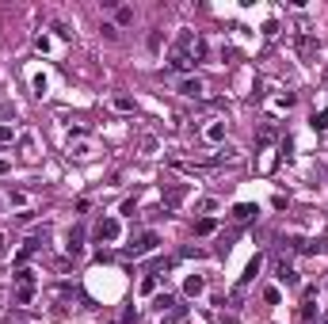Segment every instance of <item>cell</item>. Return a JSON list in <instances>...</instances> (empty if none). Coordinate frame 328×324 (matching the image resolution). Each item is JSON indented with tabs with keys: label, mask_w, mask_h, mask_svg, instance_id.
Segmentation results:
<instances>
[{
	"label": "cell",
	"mask_w": 328,
	"mask_h": 324,
	"mask_svg": "<svg viewBox=\"0 0 328 324\" xmlns=\"http://www.w3.org/2000/svg\"><path fill=\"white\" fill-rule=\"evenodd\" d=\"M65 149H69V156H77V160H88V156L95 153V145H92V137H88V130H80V126L69 134Z\"/></svg>",
	"instance_id": "cell-1"
},
{
	"label": "cell",
	"mask_w": 328,
	"mask_h": 324,
	"mask_svg": "<svg viewBox=\"0 0 328 324\" xmlns=\"http://www.w3.org/2000/svg\"><path fill=\"white\" fill-rule=\"evenodd\" d=\"M119 237H122L119 218H99V222H95V240H103V244H115Z\"/></svg>",
	"instance_id": "cell-2"
},
{
	"label": "cell",
	"mask_w": 328,
	"mask_h": 324,
	"mask_svg": "<svg viewBox=\"0 0 328 324\" xmlns=\"http://www.w3.org/2000/svg\"><path fill=\"white\" fill-rule=\"evenodd\" d=\"M156 244H160V237H156V233H141V237L126 248V256H134V259H138V256H149Z\"/></svg>",
	"instance_id": "cell-3"
},
{
	"label": "cell",
	"mask_w": 328,
	"mask_h": 324,
	"mask_svg": "<svg viewBox=\"0 0 328 324\" xmlns=\"http://www.w3.org/2000/svg\"><path fill=\"white\" fill-rule=\"evenodd\" d=\"M176 92H180V95H187V99H202V92H206V84H202L199 77H183Z\"/></svg>",
	"instance_id": "cell-4"
},
{
	"label": "cell",
	"mask_w": 328,
	"mask_h": 324,
	"mask_svg": "<svg viewBox=\"0 0 328 324\" xmlns=\"http://www.w3.org/2000/svg\"><path fill=\"white\" fill-rule=\"evenodd\" d=\"M202 137H206L210 145H217V141H225V119H214L202 126Z\"/></svg>",
	"instance_id": "cell-5"
},
{
	"label": "cell",
	"mask_w": 328,
	"mask_h": 324,
	"mask_svg": "<svg viewBox=\"0 0 328 324\" xmlns=\"http://www.w3.org/2000/svg\"><path fill=\"white\" fill-rule=\"evenodd\" d=\"M256 213H259V210H256V206H252V202H237V206H233V213H229V218H233L237 225H248L252 218H256Z\"/></svg>",
	"instance_id": "cell-6"
},
{
	"label": "cell",
	"mask_w": 328,
	"mask_h": 324,
	"mask_svg": "<svg viewBox=\"0 0 328 324\" xmlns=\"http://www.w3.org/2000/svg\"><path fill=\"white\" fill-rule=\"evenodd\" d=\"M183 198H187V183H176V187H168V195H164V210H176Z\"/></svg>",
	"instance_id": "cell-7"
},
{
	"label": "cell",
	"mask_w": 328,
	"mask_h": 324,
	"mask_svg": "<svg viewBox=\"0 0 328 324\" xmlns=\"http://www.w3.org/2000/svg\"><path fill=\"white\" fill-rule=\"evenodd\" d=\"M183 294H187V298H199V294H206V279H202V275H187V282H183Z\"/></svg>",
	"instance_id": "cell-8"
},
{
	"label": "cell",
	"mask_w": 328,
	"mask_h": 324,
	"mask_svg": "<svg viewBox=\"0 0 328 324\" xmlns=\"http://www.w3.org/2000/svg\"><path fill=\"white\" fill-rule=\"evenodd\" d=\"M259 267H263V256L256 252V256L248 259V267H244V275H241V286H248V282L256 279V275H259Z\"/></svg>",
	"instance_id": "cell-9"
},
{
	"label": "cell",
	"mask_w": 328,
	"mask_h": 324,
	"mask_svg": "<svg viewBox=\"0 0 328 324\" xmlns=\"http://www.w3.org/2000/svg\"><path fill=\"white\" fill-rule=\"evenodd\" d=\"M279 282H283V286H298V271H294L290 263H279Z\"/></svg>",
	"instance_id": "cell-10"
},
{
	"label": "cell",
	"mask_w": 328,
	"mask_h": 324,
	"mask_svg": "<svg viewBox=\"0 0 328 324\" xmlns=\"http://www.w3.org/2000/svg\"><path fill=\"white\" fill-rule=\"evenodd\" d=\"M130 23H134V8H126V4L115 8V27H130Z\"/></svg>",
	"instance_id": "cell-11"
},
{
	"label": "cell",
	"mask_w": 328,
	"mask_h": 324,
	"mask_svg": "<svg viewBox=\"0 0 328 324\" xmlns=\"http://www.w3.org/2000/svg\"><path fill=\"white\" fill-rule=\"evenodd\" d=\"M309 126H313V130H317V134H324V130H328V107H324V111H313V119H309Z\"/></svg>",
	"instance_id": "cell-12"
},
{
	"label": "cell",
	"mask_w": 328,
	"mask_h": 324,
	"mask_svg": "<svg viewBox=\"0 0 328 324\" xmlns=\"http://www.w3.org/2000/svg\"><path fill=\"white\" fill-rule=\"evenodd\" d=\"M214 229H217V222H214V218H199V222H195V233H199V237H210Z\"/></svg>",
	"instance_id": "cell-13"
},
{
	"label": "cell",
	"mask_w": 328,
	"mask_h": 324,
	"mask_svg": "<svg viewBox=\"0 0 328 324\" xmlns=\"http://www.w3.org/2000/svg\"><path fill=\"white\" fill-rule=\"evenodd\" d=\"M50 27H53V31H58V38H65V42H73V27L65 23V19H53Z\"/></svg>",
	"instance_id": "cell-14"
},
{
	"label": "cell",
	"mask_w": 328,
	"mask_h": 324,
	"mask_svg": "<svg viewBox=\"0 0 328 324\" xmlns=\"http://www.w3.org/2000/svg\"><path fill=\"white\" fill-rule=\"evenodd\" d=\"M16 301L19 305H31L35 301V286H16Z\"/></svg>",
	"instance_id": "cell-15"
},
{
	"label": "cell",
	"mask_w": 328,
	"mask_h": 324,
	"mask_svg": "<svg viewBox=\"0 0 328 324\" xmlns=\"http://www.w3.org/2000/svg\"><path fill=\"white\" fill-rule=\"evenodd\" d=\"M80 237H84L80 229H73V233H69V256H80V252H84V244H80Z\"/></svg>",
	"instance_id": "cell-16"
},
{
	"label": "cell",
	"mask_w": 328,
	"mask_h": 324,
	"mask_svg": "<svg viewBox=\"0 0 328 324\" xmlns=\"http://www.w3.org/2000/svg\"><path fill=\"white\" fill-rule=\"evenodd\" d=\"M156 309H160V313H172V309H176V298H172V294H156Z\"/></svg>",
	"instance_id": "cell-17"
},
{
	"label": "cell",
	"mask_w": 328,
	"mask_h": 324,
	"mask_svg": "<svg viewBox=\"0 0 328 324\" xmlns=\"http://www.w3.org/2000/svg\"><path fill=\"white\" fill-rule=\"evenodd\" d=\"M35 50L38 53H50L53 50V38H50V34H35Z\"/></svg>",
	"instance_id": "cell-18"
},
{
	"label": "cell",
	"mask_w": 328,
	"mask_h": 324,
	"mask_svg": "<svg viewBox=\"0 0 328 324\" xmlns=\"http://www.w3.org/2000/svg\"><path fill=\"white\" fill-rule=\"evenodd\" d=\"M156 282H160V275H153V271H149L145 279H141V294H156Z\"/></svg>",
	"instance_id": "cell-19"
},
{
	"label": "cell",
	"mask_w": 328,
	"mask_h": 324,
	"mask_svg": "<svg viewBox=\"0 0 328 324\" xmlns=\"http://www.w3.org/2000/svg\"><path fill=\"white\" fill-rule=\"evenodd\" d=\"M183 320H187V309H183V305H176L172 313L164 316V324H183Z\"/></svg>",
	"instance_id": "cell-20"
},
{
	"label": "cell",
	"mask_w": 328,
	"mask_h": 324,
	"mask_svg": "<svg viewBox=\"0 0 328 324\" xmlns=\"http://www.w3.org/2000/svg\"><path fill=\"white\" fill-rule=\"evenodd\" d=\"M263 301H267V305H279V301H283V294H279V286H267V290H263Z\"/></svg>",
	"instance_id": "cell-21"
},
{
	"label": "cell",
	"mask_w": 328,
	"mask_h": 324,
	"mask_svg": "<svg viewBox=\"0 0 328 324\" xmlns=\"http://www.w3.org/2000/svg\"><path fill=\"white\" fill-rule=\"evenodd\" d=\"M31 84H35V95H46V88H50V80H46V77H42V73H38V77H35V80H31Z\"/></svg>",
	"instance_id": "cell-22"
},
{
	"label": "cell",
	"mask_w": 328,
	"mask_h": 324,
	"mask_svg": "<svg viewBox=\"0 0 328 324\" xmlns=\"http://www.w3.org/2000/svg\"><path fill=\"white\" fill-rule=\"evenodd\" d=\"M115 107H119V111H134V99H130V95H115Z\"/></svg>",
	"instance_id": "cell-23"
},
{
	"label": "cell",
	"mask_w": 328,
	"mask_h": 324,
	"mask_svg": "<svg viewBox=\"0 0 328 324\" xmlns=\"http://www.w3.org/2000/svg\"><path fill=\"white\" fill-rule=\"evenodd\" d=\"M8 141H16V130H12V126H0V145H8Z\"/></svg>",
	"instance_id": "cell-24"
},
{
	"label": "cell",
	"mask_w": 328,
	"mask_h": 324,
	"mask_svg": "<svg viewBox=\"0 0 328 324\" xmlns=\"http://www.w3.org/2000/svg\"><path fill=\"white\" fill-rule=\"evenodd\" d=\"M145 46H149V50H160V31H153V34H149V38H145Z\"/></svg>",
	"instance_id": "cell-25"
},
{
	"label": "cell",
	"mask_w": 328,
	"mask_h": 324,
	"mask_svg": "<svg viewBox=\"0 0 328 324\" xmlns=\"http://www.w3.org/2000/svg\"><path fill=\"white\" fill-rule=\"evenodd\" d=\"M271 137H275V130H271V126H263V130H259V145H267Z\"/></svg>",
	"instance_id": "cell-26"
},
{
	"label": "cell",
	"mask_w": 328,
	"mask_h": 324,
	"mask_svg": "<svg viewBox=\"0 0 328 324\" xmlns=\"http://www.w3.org/2000/svg\"><path fill=\"white\" fill-rule=\"evenodd\" d=\"M23 149H27V156H35V137L31 134H23Z\"/></svg>",
	"instance_id": "cell-27"
},
{
	"label": "cell",
	"mask_w": 328,
	"mask_h": 324,
	"mask_svg": "<svg viewBox=\"0 0 328 324\" xmlns=\"http://www.w3.org/2000/svg\"><path fill=\"white\" fill-rule=\"evenodd\" d=\"M4 252H8V237H4V233H0V256H4Z\"/></svg>",
	"instance_id": "cell-28"
},
{
	"label": "cell",
	"mask_w": 328,
	"mask_h": 324,
	"mask_svg": "<svg viewBox=\"0 0 328 324\" xmlns=\"http://www.w3.org/2000/svg\"><path fill=\"white\" fill-rule=\"evenodd\" d=\"M8 172H12V164H8V160H0V176H8Z\"/></svg>",
	"instance_id": "cell-29"
}]
</instances>
